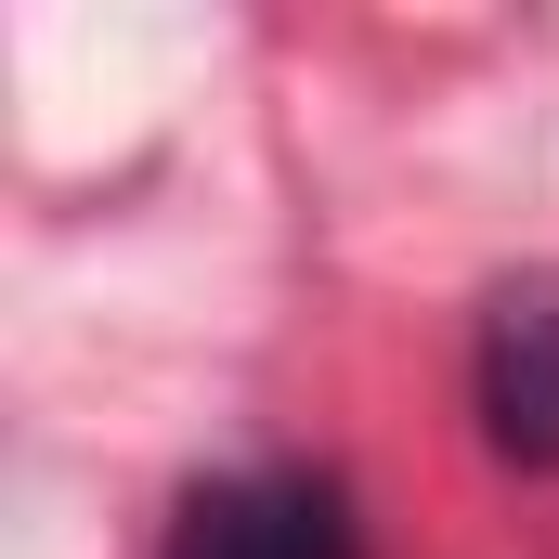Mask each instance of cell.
<instances>
[{
	"label": "cell",
	"mask_w": 559,
	"mask_h": 559,
	"mask_svg": "<svg viewBox=\"0 0 559 559\" xmlns=\"http://www.w3.org/2000/svg\"><path fill=\"white\" fill-rule=\"evenodd\" d=\"M468 391H481V442L508 468H559V274H521L481 299Z\"/></svg>",
	"instance_id": "1"
},
{
	"label": "cell",
	"mask_w": 559,
	"mask_h": 559,
	"mask_svg": "<svg viewBox=\"0 0 559 559\" xmlns=\"http://www.w3.org/2000/svg\"><path fill=\"white\" fill-rule=\"evenodd\" d=\"M169 559H365V547H352V495L325 468H235V481L182 495Z\"/></svg>",
	"instance_id": "2"
}]
</instances>
